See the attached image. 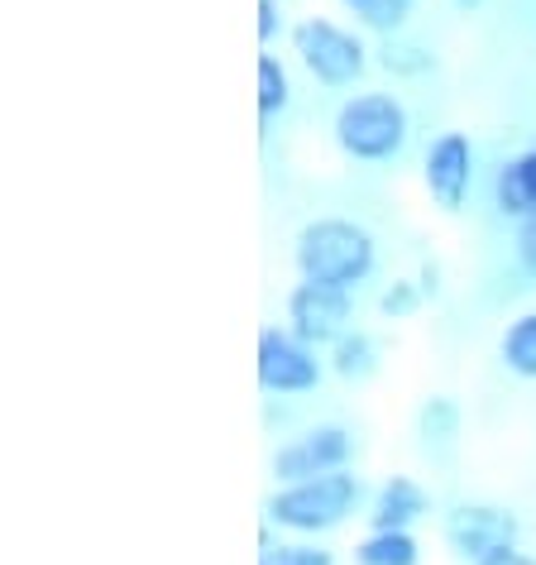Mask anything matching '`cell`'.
Masks as SVG:
<instances>
[{
    "mask_svg": "<svg viewBox=\"0 0 536 565\" xmlns=\"http://www.w3.org/2000/svg\"><path fill=\"white\" fill-rule=\"evenodd\" d=\"M513 254H517V264H522V268H527V274L536 278V216L517 221V235H513Z\"/></svg>",
    "mask_w": 536,
    "mask_h": 565,
    "instance_id": "cell-21",
    "label": "cell"
},
{
    "mask_svg": "<svg viewBox=\"0 0 536 565\" xmlns=\"http://www.w3.org/2000/svg\"><path fill=\"white\" fill-rule=\"evenodd\" d=\"M417 282H421V292H427V298H436V292H441V268H436V264H421Z\"/></svg>",
    "mask_w": 536,
    "mask_h": 565,
    "instance_id": "cell-24",
    "label": "cell"
},
{
    "mask_svg": "<svg viewBox=\"0 0 536 565\" xmlns=\"http://www.w3.org/2000/svg\"><path fill=\"white\" fill-rule=\"evenodd\" d=\"M427 513H431L427 489H421L417 479H407V475H393V479H384V484H378V493H374L369 527H378V532H412Z\"/></svg>",
    "mask_w": 536,
    "mask_h": 565,
    "instance_id": "cell-10",
    "label": "cell"
},
{
    "mask_svg": "<svg viewBox=\"0 0 536 565\" xmlns=\"http://www.w3.org/2000/svg\"><path fill=\"white\" fill-rule=\"evenodd\" d=\"M288 102H292V77H288V67L278 63V53H259V116H264V120L283 116Z\"/></svg>",
    "mask_w": 536,
    "mask_h": 565,
    "instance_id": "cell-16",
    "label": "cell"
},
{
    "mask_svg": "<svg viewBox=\"0 0 536 565\" xmlns=\"http://www.w3.org/2000/svg\"><path fill=\"white\" fill-rule=\"evenodd\" d=\"M278 30H283V15H278V0H259V39L274 44Z\"/></svg>",
    "mask_w": 536,
    "mask_h": 565,
    "instance_id": "cell-22",
    "label": "cell"
},
{
    "mask_svg": "<svg viewBox=\"0 0 536 565\" xmlns=\"http://www.w3.org/2000/svg\"><path fill=\"white\" fill-rule=\"evenodd\" d=\"M350 456H355V436L326 422V427H312L274 450V479L278 484H302V479L317 475H335L350 465Z\"/></svg>",
    "mask_w": 536,
    "mask_h": 565,
    "instance_id": "cell-7",
    "label": "cell"
},
{
    "mask_svg": "<svg viewBox=\"0 0 536 565\" xmlns=\"http://www.w3.org/2000/svg\"><path fill=\"white\" fill-rule=\"evenodd\" d=\"M479 565H536V556H527L522 546H503V551H493V556H484Z\"/></svg>",
    "mask_w": 536,
    "mask_h": 565,
    "instance_id": "cell-23",
    "label": "cell"
},
{
    "mask_svg": "<svg viewBox=\"0 0 536 565\" xmlns=\"http://www.w3.org/2000/svg\"><path fill=\"white\" fill-rule=\"evenodd\" d=\"M292 264H298L302 282H326V288L355 292L360 282H369V274H374L378 245L360 221L317 216L292 239Z\"/></svg>",
    "mask_w": 536,
    "mask_h": 565,
    "instance_id": "cell-1",
    "label": "cell"
},
{
    "mask_svg": "<svg viewBox=\"0 0 536 565\" xmlns=\"http://www.w3.org/2000/svg\"><path fill=\"white\" fill-rule=\"evenodd\" d=\"M292 53H298V63L331 92L355 87L364 77V67H369L364 39L326 15H307L302 24H292Z\"/></svg>",
    "mask_w": 536,
    "mask_h": 565,
    "instance_id": "cell-4",
    "label": "cell"
},
{
    "mask_svg": "<svg viewBox=\"0 0 536 565\" xmlns=\"http://www.w3.org/2000/svg\"><path fill=\"white\" fill-rule=\"evenodd\" d=\"M288 331L307 345H335L345 331H355V307L350 292L326 288V282H298L288 292Z\"/></svg>",
    "mask_w": 536,
    "mask_h": 565,
    "instance_id": "cell-8",
    "label": "cell"
},
{
    "mask_svg": "<svg viewBox=\"0 0 536 565\" xmlns=\"http://www.w3.org/2000/svg\"><path fill=\"white\" fill-rule=\"evenodd\" d=\"M259 565H335V556L317 542H288V546H268Z\"/></svg>",
    "mask_w": 536,
    "mask_h": 565,
    "instance_id": "cell-20",
    "label": "cell"
},
{
    "mask_svg": "<svg viewBox=\"0 0 536 565\" xmlns=\"http://www.w3.org/2000/svg\"><path fill=\"white\" fill-rule=\"evenodd\" d=\"M254 374H259V388L278 393V398L312 393L321 384L317 345H307L302 335H292L288 327H264L259 331V355H254Z\"/></svg>",
    "mask_w": 536,
    "mask_h": 565,
    "instance_id": "cell-5",
    "label": "cell"
},
{
    "mask_svg": "<svg viewBox=\"0 0 536 565\" xmlns=\"http://www.w3.org/2000/svg\"><path fill=\"white\" fill-rule=\"evenodd\" d=\"M517 536H522L517 513H507L499 503H455L446 513V546L470 565H479L503 546H517Z\"/></svg>",
    "mask_w": 536,
    "mask_h": 565,
    "instance_id": "cell-6",
    "label": "cell"
},
{
    "mask_svg": "<svg viewBox=\"0 0 536 565\" xmlns=\"http://www.w3.org/2000/svg\"><path fill=\"white\" fill-rule=\"evenodd\" d=\"M331 370L350 379V384H364V379L378 374V345L369 331H345L341 341L331 345Z\"/></svg>",
    "mask_w": 536,
    "mask_h": 565,
    "instance_id": "cell-12",
    "label": "cell"
},
{
    "mask_svg": "<svg viewBox=\"0 0 536 565\" xmlns=\"http://www.w3.org/2000/svg\"><path fill=\"white\" fill-rule=\"evenodd\" d=\"M421 302H427V292H421L417 278H393L388 288H384V298H378V312L393 317V321H407Z\"/></svg>",
    "mask_w": 536,
    "mask_h": 565,
    "instance_id": "cell-19",
    "label": "cell"
},
{
    "mask_svg": "<svg viewBox=\"0 0 536 565\" xmlns=\"http://www.w3.org/2000/svg\"><path fill=\"white\" fill-rule=\"evenodd\" d=\"M364 499V484L360 475L350 470H335V475H317V479H302V484H278V493L268 499V522L283 532H298V536H321V532H335L341 522L355 513Z\"/></svg>",
    "mask_w": 536,
    "mask_h": 565,
    "instance_id": "cell-3",
    "label": "cell"
},
{
    "mask_svg": "<svg viewBox=\"0 0 536 565\" xmlns=\"http://www.w3.org/2000/svg\"><path fill=\"white\" fill-rule=\"evenodd\" d=\"M493 206L513 221L536 216V139L517 159H507L499 168V178H493Z\"/></svg>",
    "mask_w": 536,
    "mask_h": 565,
    "instance_id": "cell-11",
    "label": "cell"
},
{
    "mask_svg": "<svg viewBox=\"0 0 536 565\" xmlns=\"http://www.w3.org/2000/svg\"><path fill=\"white\" fill-rule=\"evenodd\" d=\"M341 6L374 34H398L412 15V0H341Z\"/></svg>",
    "mask_w": 536,
    "mask_h": 565,
    "instance_id": "cell-17",
    "label": "cell"
},
{
    "mask_svg": "<svg viewBox=\"0 0 536 565\" xmlns=\"http://www.w3.org/2000/svg\"><path fill=\"white\" fill-rule=\"evenodd\" d=\"M378 67L393 77H421V73H431L436 58L421 44H412V39H393L388 34V44L378 49Z\"/></svg>",
    "mask_w": 536,
    "mask_h": 565,
    "instance_id": "cell-18",
    "label": "cell"
},
{
    "mask_svg": "<svg viewBox=\"0 0 536 565\" xmlns=\"http://www.w3.org/2000/svg\"><path fill=\"white\" fill-rule=\"evenodd\" d=\"M455 6H460V10H479V6H484V0H455Z\"/></svg>",
    "mask_w": 536,
    "mask_h": 565,
    "instance_id": "cell-25",
    "label": "cell"
},
{
    "mask_svg": "<svg viewBox=\"0 0 536 565\" xmlns=\"http://www.w3.org/2000/svg\"><path fill=\"white\" fill-rule=\"evenodd\" d=\"M417 436L427 446H450L460 436V403L455 398H427L421 403V413H417Z\"/></svg>",
    "mask_w": 536,
    "mask_h": 565,
    "instance_id": "cell-15",
    "label": "cell"
},
{
    "mask_svg": "<svg viewBox=\"0 0 536 565\" xmlns=\"http://www.w3.org/2000/svg\"><path fill=\"white\" fill-rule=\"evenodd\" d=\"M331 135L350 163H393L407 149L412 120H407V106L393 92H360L341 102Z\"/></svg>",
    "mask_w": 536,
    "mask_h": 565,
    "instance_id": "cell-2",
    "label": "cell"
},
{
    "mask_svg": "<svg viewBox=\"0 0 536 565\" xmlns=\"http://www.w3.org/2000/svg\"><path fill=\"white\" fill-rule=\"evenodd\" d=\"M421 182H427L431 202L441 211H460L474 182V145L464 130H446L431 139L427 159H421Z\"/></svg>",
    "mask_w": 536,
    "mask_h": 565,
    "instance_id": "cell-9",
    "label": "cell"
},
{
    "mask_svg": "<svg viewBox=\"0 0 536 565\" xmlns=\"http://www.w3.org/2000/svg\"><path fill=\"white\" fill-rule=\"evenodd\" d=\"M355 565H421V546L412 532H369L355 546Z\"/></svg>",
    "mask_w": 536,
    "mask_h": 565,
    "instance_id": "cell-13",
    "label": "cell"
},
{
    "mask_svg": "<svg viewBox=\"0 0 536 565\" xmlns=\"http://www.w3.org/2000/svg\"><path fill=\"white\" fill-rule=\"evenodd\" d=\"M499 355L517 379H536V312H522L517 321H507Z\"/></svg>",
    "mask_w": 536,
    "mask_h": 565,
    "instance_id": "cell-14",
    "label": "cell"
}]
</instances>
